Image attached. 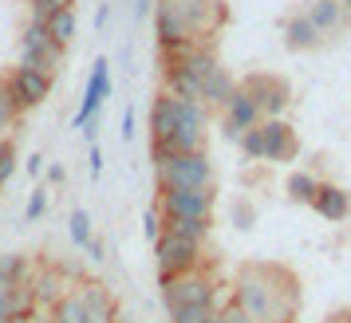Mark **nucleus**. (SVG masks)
<instances>
[{
	"instance_id": "72a5a7b5",
	"label": "nucleus",
	"mask_w": 351,
	"mask_h": 323,
	"mask_svg": "<svg viewBox=\"0 0 351 323\" xmlns=\"http://www.w3.org/2000/svg\"><path fill=\"white\" fill-rule=\"evenodd\" d=\"M213 315V307H174L170 323H206Z\"/></svg>"
},
{
	"instance_id": "f03ea898",
	"label": "nucleus",
	"mask_w": 351,
	"mask_h": 323,
	"mask_svg": "<svg viewBox=\"0 0 351 323\" xmlns=\"http://www.w3.org/2000/svg\"><path fill=\"white\" fill-rule=\"evenodd\" d=\"M162 288V304L166 311H174V307H217L225 304L221 300V284L206 272V268H193L186 276H170V280H158Z\"/></svg>"
},
{
	"instance_id": "ddd939ff",
	"label": "nucleus",
	"mask_w": 351,
	"mask_h": 323,
	"mask_svg": "<svg viewBox=\"0 0 351 323\" xmlns=\"http://www.w3.org/2000/svg\"><path fill=\"white\" fill-rule=\"evenodd\" d=\"M256 122H261V107L237 87V91L229 95V103L221 107V134L229 138V142H237L241 134H245L249 127H256Z\"/></svg>"
},
{
	"instance_id": "09e8293b",
	"label": "nucleus",
	"mask_w": 351,
	"mask_h": 323,
	"mask_svg": "<svg viewBox=\"0 0 351 323\" xmlns=\"http://www.w3.org/2000/svg\"><path fill=\"white\" fill-rule=\"evenodd\" d=\"M269 323H292V320H269Z\"/></svg>"
},
{
	"instance_id": "a19ab883",
	"label": "nucleus",
	"mask_w": 351,
	"mask_h": 323,
	"mask_svg": "<svg viewBox=\"0 0 351 323\" xmlns=\"http://www.w3.org/2000/svg\"><path fill=\"white\" fill-rule=\"evenodd\" d=\"M119 138H123V142H130V138H134V111H123V127H119Z\"/></svg>"
},
{
	"instance_id": "473e14b6",
	"label": "nucleus",
	"mask_w": 351,
	"mask_h": 323,
	"mask_svg": "<svg viewBox=\"0 0 351 323\" xmlns=\"http://www.w3.org/2000/svg\"><path fill=\"white\" fill-rule=\"evenodd\" d=\"M233 225L241 229V233H249V229L256 225V209H253V201H233Z\"/></svg>"
},
{
	"instance_id": "f257e3e1",
	"label": "nucleus",
	"mask_w": 351,
	"mask_h": 323,
	"mask_svg": "<svg viewBox=\"0 0 351 323\" xmlns=\"http://www.w3.org/2000/svg\"><path fill=\"white\" fill-rule=\"evenodd\" d=\"M253 323L292 320L300 307V284L285 264H245L233 280V296Z\"/></svg>"
},
{
	"instance_id": "c9c22d12",
	"label": "nucleus",
	"mask_w": 351,
	"mask_h": 323,
	"mask_svg": "<svg viewBox=\"0 0 351 323\" xmlns=\"http://www.w3.org/2000/svg\"><path fill=\"white\" fill-rule=\"evenodd\" d=\"M143 233H146V241H150V244L158 241V233H162V213H158V205H150V209L143 213Z\"/></svg>"
},
{
	"instance_id": "6ab92c4d",
	"label": "nucleus",
	"mask_w": 351,
	"mask_h": 323,
	"mask_svg": "<svg viewBox=\"0 0 351 323\" xmlns=\"http://www.w3.org/2000/svg\"><path fill=\"white\" fill-rule=\"evenodd\" d=\"M178 103L174 95H158L150 107V142H170L178 130Z\"/></svg>"
},
{
	"instance_id": "a878e982",
	"label": "nucleus",
	"mask_w": 351,
	"mask_h": 323,
	"mask_svg": "<svg viewBox=\"0 0 351 323\" xmlns=\"http://www.w3.org/2000/svg\"><path fill=\"white\" fill-rule=\"evenodd\" d=\"M0 272L8 276L16 288H28V280H32V260L24 257V253H0Z\"/></svg>"
},
{
	"instance_id": "b1692460",
	"label": "nucleus",
	"mask_w": 351,
	"mask_h": 323,
	"mask_svg": "<svg viewBox=\"0 0 351 323\" xmlns=\"http://www.w3.org/2000/svg\"><path fill=\"white\" fill-rule=\"evenodd\" d=\"M44 28H48V36L67 51V44L75 40V28H80V20H75V8H60V12H51Z\"/></svg>"
},
{
	"instance_id": "1a4fd4ad",
	"label": "nucleus",
	"mask_w": 351,
	"mask_h": 323,
	"mask_svg": "<svg viewBox=\"0 0 351 323\" xmlns=\"http://www.w3.org/2000/svg\"><path fill=\"white\" fill-rule=\"evenodd\" d=\"M206 130H209V107L206 103H178V130H174V150L178 154H197L206 150Z\"/></svg>"
},
{
	"instance_id": "de8ad7c7",
	"label": "nucleus",
	"mask_w": 351,
	"mask_h": 323,
	"mask_svg": "<svg viewBox=\"0 0 351 323\" xmlns=\"http://www.w3.org/2000/svg\"><path fill=\"white\" fill-rule=\"evenodd\" d=\"M206 323H225V320H221V315H217V311H213V315H209V320H206Z\"/></svg>"
},
{
	"instance_id": "39448f33",
	"label": "nucleus",
	"mask_w": 351,
	"mask_h": 323,
	"mask_svg": "<svg viewBox=\"0 0 351 323\" xmlns=\"http://www.w3.org/2000/svg\"><path fill=\"white\" fill-rule=\"evenodd\" d=\"M16 51H20V67H36V71H48V75H56L60 64H64V48L48 36L44 24H32V20H28V28L20 32Z\"/></svg>"
},
{
	"instance_id": "6e6552de",
	"label": "nucleus",
	"mask_w": 351,
	"mask_h": 323,
	"mask_svg": "<svg viewBox=\"0 0 351 323\" xmlns=\"http://www.w3.org/2000/svg\"><path fill=\"white\" fill-rule=\"evenodd\" d=\"M174 8L186 24V32H190V40H202V44H213V32L229 16L221 0H174Z\"/></svg>"
},
{
	"instance_id": "f704fd0d",
	"label": "nucleus",
	"mask_w": 351,
	"mask_h": 323,
	"mask_svg": "<svg viewBox=\"0 0 351 323\" xmlns=\"http://www.w3.org/2000/svg\"><path fill=\"white\" fill-rule=\"evenodd\" d=\"M44 213H48V190L36 185V194L28 197V209H24V221H40Z\"/></svg>"
},
{
	"instance_id": "5701e85b",
	"label": "nucleus",
	"mask_w": 351,
	"mask_h": 323,
	"mask_svg": "<svg viewBox=\"0 0 351 323\" xmlns=\"http://www.w3.org/2000/svg\"><path fill=\"white\" fill-rule=\"evenodd\" d=\"M162 229L186 237V241L206 244V237L213 233V217H162Z\"/></svg>"
},
{
	"instance_id": "49530a36",
	"label": "nucleus",
	"mask_w": 351,
	"mask_h": 323,
	"mask_svg": "<svg viewBox=\"0 0 351 323\" xmlns=\"http://www.w3.org/2000/svg\"><path fill=\"white\" fill-rule=\"evenodd\" d=\"M12 288H16V284H12V280H8V276L0 272V296H4V292H12Z\"/></svg>"
},
{
	"instance_id": "58836bf2",
	"label": "nucleus",
	"mask_w": 351,
	"mask_h": 323,
	"mask_svg": "<svg viewBox=\"0 0 351 323\" xmlns=\"http://www.w3.org/2000/svg\"><path fill=\"white\" fill-rule=\"evenodd\" d=\"M44 178H48V185H64V181H67V170L60 166V162H51L48 170H44Z\"/></svg>"
},
{
	"instance_id": "aec40b11",
	"label": "nucleus",
	"mask_w": 351,
	"mask_h": 323,
	"mask_svg": "<svg viewBox=\"0 0 351 323\" xmlns=\"http://www.w3.org/2000/svg\"><path fill=\"white\" fill-rule=\"evenodd\" d=\"M233 91H237V79H233V75H229V67H221V64L202 79V103H206L209 111H221Z\"/></svg>"
},
{
	"instance_id": "79ce46f5",
	"label": "nucleus",
	"mask_w": 351,
	"mask_h": 323,
	"mask_svg": "<svg viewBox=\"0 0 351 323\" xmlns=\"http://www.w3.org/2000/svg\"><path fill=\"white\" fill-rule=\"evenodd\" d=\"M24 170H28V174H32V178H40V174H44V170H48V158H44V154H32V158L24 162Z\"/></svg>"
},
{
	"instance_id": "7ed1b4c3",
	"label": "nucleus",
	"mask_w": 351,
	"mask_h": 323,
	"mask_svg": "<svg viewBox=\"0 0 351 323\" xmlns=\"http://www.w3.org/2000/svg\"><path fill=\"white\" fill-rule=\"evenodd\" d=\"M158 190H206L213 185V162L206 150L197 154H174L166 166H154Z\"/></svg>"
},
{
	"instance_id": "7c9ffc66",
	"label": "nucleus",
	"mask_w": 351,
	"mask_h": 323,
	"mask_svg": "<svg viewBox=\"0 0 351 323\" xmlns=\"http://www.w3.org/2000/svg\"><path fill=\"white\" fill-rule=\"evenodd\" d=\"M75 0H28V20L32 24H48L51 12H60V8H71Z\"/></svg>"
},
{
	"instance_id": "f8f14e48",
	"label": "nucleus",
	"mask_w": 351,
	"mask_h": 323,
	"mask_svg": "<svg viewBox=\"0 0 351 323\" xmlns=\"http://www.w3.org/2000/svg\"><path fill=\"white\" fill-rule=\"evenodd\" d=\"M261 142H265V162H276V166H285L300 154L296 130L285 118H261Z\"/></svg>"
},
{
	"instance_id": "4be33fe9",
	"label": "nucleus",
	"mask_w": 351,
	"mask_h": 323,
	"mask_svg": "<svg viewBox=\"0 0 351 323\" xmlns=\"http://www.w3.org/2000/svg\"><path fill=\"white\" fill-rule=\"evenodd\" d=\"M162 75H166V95L182 103H202V79H193L190 71H182L178 64H162Z\"/></svg>"
},
{
	"instance_id": "393cba45",
	"label": "nucleus",
	"mask_w": 351,
	"mask_h": 323,
	"mask_svg": "<svg viewBox=\"0 0 351 323\" xmlns=\"http://www.w3.org/2000/svg\"><path fill=\"white\" fill-rule=\"evenodd\" d=\"M48 311H51V323H87V307H83L80 292H67V296H60Z\"/></svg>"
},
{
	"instance_id": "c85d7f7f",
	"label": "nucleus",
	"mask_w": 351,
	"mask_h": 323,
	"mask_svg": "<svg viewBox=\"0 0 351 323\" xmlns=\"http://www.w3.org/2000/svg\"><path fill=\"white\" fill-rule=\"evenodd\" d=\"M67 237H71V244H87L91 237H95V229H91V213L87 209H71V217H67Z\"/></svg>"
},
{
	"instance_id": "20e7f679",
	"label": "nucleus",
	"mask_w": 351,
	"mask_h": 323,
	"mask_svg": "<svg viewBox=\"0 0 351 323\" xmlns=\"http://www.w3.org/2000/svg\"><path fill=\"white\" fill-rule=\"evenodd\" d=\"M202 248L206 244L186 241L178 233H166L162 229L158 241H154V257H158V280H170V276H186L193 268H202Z\"/></svg>"
},
{
	"instance_id": "9d476101",
	"label": "nucleus",
	"mask_w": 351,
	"mask_h": 323,
	"mask_svg": "<svg viewBox=\"0 0 351 323\" xmlns=\"http://www.w3.org/2000/svg\"><path fill=\"white\" fill-rule=\"evenodd\" d=\"M217 194L206 190H158V213L162 217H213Z\"/></svg>"
},
{
	"instance_id": "412c9836",
	"label": "nucleus",
	"mask_w": 351,
	"mask_h": 323,
	"mask_svg": "<svg viewBox=\"0 0 351 323\" xmlns=\"http://www.w3.org/2000/svg\"><path fill=\"white\" fill-rule=\"evenodd\" d=\"M319 44H324V36L312 28V20L304 16V12L285 20V48L288 51H316Z\"/></svg>"
},
{
	"instance_id": "9b49d317",
	"label": "nucleus",
	"mask_w": 351,
	"mask_h": 323,
	"mask_svg": "<svg viewBox=\"0 0 351 323\" xmlns=\"http://www.w3.org/2000/svg\"><path fill=\"white\" fill-rule=\"evenodd\" d=\"M107 99H111V64H107V60H95L91 79H87V91H83V103H80V111H75V118H71V127L83 130L99 111H103Z\"/></svg>"
},
{
	"instance_id": "423d86ee",
	"label": "nucleus",
	"mask_w": 351,
	"mask_h": 323,
	"mask_svg": "<svg viewBox=\"0 0 351 323\" xmlns=\"http://www.w3.org/2000/svg\"><path fill=\"white\" fill-rule=\"evenodd\" d=\"M51 87H56V75H48V71H36V67H12L8 71V95H12V107L20 114L48 103Z\"/></svg>"
},
{
	"instance_id": "dca6fc26",
	"label": "nucleus",
	"mask_w": 351,
	"mask_h": 323,
	"mask_svg": "<svg viewBox=\"0 0 351 323\" xmlns=\"http://www.w3.org/2000/svg\"><path fill=\"white\" fill-rule=\"evenodd\" d=\"M304 16L312 20V28H316L319 36H335L348 28V8L339 4V0H308L304 4Z\"/></svg>"
},
{
	"instance_id": "e433bc0d",
	"label": "nucleus",
	"mask_w": 351,
	"mask_h": 323,
	"mask_svg": "<svg viewBox=\"0 0 351 323\" xmlns=\"http://www.w3.org/2000/svg\"><path fill=\"white\" fill-rule=\"evenodd\" d=\"M217 315H221L225 323H253V320H249V311H245L237 300H225V304L217 307Z\"/></svg>"
},
{
	"instance_id": "f3484780",
	"label": "nucleus",
	"mask_w": 351,
	"mask_h": 323,
	"mask_svg": "<svg viewBox=\"0 0 351 323\" xmlns=\"http://www.w3.org/2000/svg\"><path fill=\"white\" fill-rule=\"evenodd\" d=\"M154 28H158V51H170L190 40V32H186V24H182V16H178V8H174V0H158L154 4Z\"/></svg>"
},
{
	"instance_id": "37998d69",
	"label": "nucleus",
	"mask_w": 351,
	"mask_h": 323,
	"mask_svg": "<svg viewBox=\"0 0 351 323\" xmlns=\"http://www.w3.org/2000/svg\"><path fill=\"white\" fill-rule=\"evenodd\" d=\"M154 4L158 0H134V20H150L154 16Z\"/></svg>"
},
{
	"instance_id": "0eeeda50",
	"label": "nucleus",
	"mask_w": 351,
	"mask_h": 323,
	"mask_svg": "<svg viewBox=\"0 0 351 323\" xmlns=\"http://www.w3.org/2000/svg\"><path fill=\"white\" fill-rule=\"evenodd\" d=\"M237 87L261 107V118H285L288 103H292V91H288V83L280 75H265V71L261 75H245Z\"/></svg>"
},
{
	"instance_id": "2eb2a0df",
	"label": "nucleus",
	"mask_w": 351,
	"mask_h": 323,
	"mask_svg": "<svg viewBox=\"0 0 351 323\" xmlns=\"http://www.w3.org/2000/svg\"><path fill=\"white\" fill-rule=\"evenodd\" d=\"M308 205H312V209H316L324 221H348V213H351V194L343 190V185H335V181H319Z\"/></svg>"
},
{
	"instance_id": "cd10ccee",
	"label": "nucleus",
	"mask_w": 351,
	"mask_h": 323,
	"mask_svg": "<svg viewBox=\"0 0 351 323\" xmlns=\"http://www.w3.org/2000/svg\"><path fill=\"white\" fill-rule=\"evenodd\" d=\"M20 127V111L12 107V95H8V75H0V138H8V130Z\"/></svg>"
},
{
	"instance_id": "4468645a",
	"label": "nucleus",
	"mask_w": 351,
	"mask_h": 323,
	"mask_svg": "<svg viewBox=\"0 0 351 323\" xmlns=\"http://www.w3.org/2000/svg\"><path fill=\"white\" fill-rule=\"evenodd\" d=\"M75 292H80L83 307H87V323H114L119 320V304H114L111 288H103L99 280H83Z\"/></svg>"
},
{
	"instance_id": "a18cd8bd",
	"label": "nucleus",
	"mask_w": 351,
	"mask_h": 323,
	"mask_svg": "<svg viewBox=\"0 0 351 323\" xmlns=\"http://www.w3.org/2000/svg\"><path fill=\"white\" fill-rule=\"evenodd\" d=\"M324 323H351V311H335V315H328Z\"/></svg>"
},
{
	"instance_id": "2f4dec72",
	"label": "nucleus",
	"mask_w": 351,
	"mask_h": 323,
	"mask_svg": "<svg viewBox=\"0 0 351 323\" xmlns=\"http://www.w3.org/2000/svg\"><path fill=\"white\" fill-rule=\"evenodd\" d=\"M12 174H16V146H12V138H0V190L8 185Z\"/></svg>"
},
{
	"instance_id": "c756f323",
	"label": "nucleus",
	"mask_w": 351,
	"mask_h": 323,
	"mask_svg": "<svg viewBox=\"0 0 351 323\" xmlns=\"http://www.w3.org/2000/svg\"><path fill=\"white\" fill-rule=\"evenodd\" d=\"M237 146H241V154H245V162H265V142H261V122L245 130V134L237 138Z\"/></svg>"
},
{
	"instance_id": "ea45409f",
	"label": "nucleus",
	"mask_w": 351,
	"mask_h": 323,
	"mask_svg": "<svg viewBox=\"0 0 351 323\" xmlns=\"http://www.w3.org/2000/svg\"><path fill=\"white\" fill-rule=\"evenodd\" d=\"M87 170H91V178L99 181V174H103V150H99V142L91 146V158H87Z\"/></svg>"
},
{
	"instance_id": "a211bd4d",
	"label": "nucleus",
	"mask_w": 351,
	"mask_h": 323,
	"mask_svg": "<svg viewBox=\"0 0 351 323\" xmlns=\"http://www.w3.org/2000/svg\"><path fill=\"white\" fill-rule=\"evenodd\" d=\"M28 292H32V304L36 307H51L60 296H67V280H64V272H60L56 264H44V268H36V272H32Z\"/></svg>"
},
{
	"instance_id": "4c0bfd02",
	"label": "nucleus",
	"mask_w": 351,
	"mask_h": 323,
	"mask_svg": "<svg viewBox=\"0 0 351 323\" xmlns=\"http://www.w3.org/2000/svg\"><path fill=\"white\" fill-rule=\"evenodd\" d=\"M83 253H87V260H91V264H103V260H107V244L99 241V237H91V241L83 244Z\"/></svg>"
},
{
	"instance_id": "c03bdc74",
	"label": "nucleus",
	"mask_w": 351,
	"mask_h": 323,
	"mask_svg": "<svg viewBox=\"0 0 351 323\" xmlns=\"http://www.w3.org/2000/svg\"><path fill=\"white\" fill-rule=\"evenodd\" d=\"M107 20H111V4H99V12H95V32H103V28H107Z\"/></svg>"
},
{
	"instance_id": "bb28decb",
	"label": "nucleus",
	"mask_w": 351,
	"mask_h": 323,
	"mask_svg": "<svg viewBox=\"0 0 351 323\" xmlns=\"http://www.w3.org/2000/svg\"><path fill=\"white\" fill-rule=\"evenodd\" d=\"M316 185H319L316 174H308V170H292V174H288V181H285V194H288V201H300V205H308V201H312V194H316Z\"/></svg>"
}]
</instances>
